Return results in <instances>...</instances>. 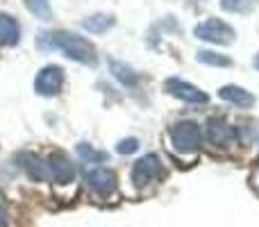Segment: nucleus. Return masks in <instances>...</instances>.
I'll use <instances>...</instances> for the list:
<instances>
[{
    "label": "nucleus",
    "mask_w": 259,
    "mask_h": 227,
    "mask_svg": "<svg viewBox=\"0 0 259 227\" xmlns=\"http://www.w3.org/2000/svg\"><path fill=\"white\" fill-rule=\"evenodd\" d=\"M25 7L36 18H41V21H50L53 18V7H50L48 0H25Z\"/></svg>",
    "instance_id": "f3484780"
},
{
    "label": "nucleus",
    "mask_w": 259,
    "mask_h": 227,
    "mask_svg": "<svg viewBox=\"0 0 259 227\" xmlns=\"http://www.w3.org/2000/svg\"><path fill=\"white\" fill-rule=\"evenodd\" d=\"M193 34H196L200 41H209V43H216V46H228L234 41L237 32H234V27L228 25L225 21H221V18H216V16H209V18L198 23Z\"/></svg>",
    "instance_id": "7ed1b4c3"
},
{
    "label": "nucleus",
    "mask_w": 259,
    "mask_h": 227,
    "mask_svg": "<svg viewBox=\"0 0 259 227\" xmlns=\"http://www.w3.org/2000/svg\"><path fill=\"white\" fill-rule=\"evenodd\" d=\"M114 25H116V16L114 14H91V16H87L82 21V27L87 32H91V34H103V32L112 30Z\"/></svg>",
    "instance_id": "4468645a"
},
{
    "label": "nucleus",
    "mask_w": 259,
    "mask_h": 227,
    "mask_svg": "<svg viewBox=\"0 0 259 227\" xmlns=\"http://www.w3.org/2000/svg\"><path fill=\"white\" fill-rule=\"evenodd\" d=\"M77 155L82 157L84 161H107L109 159V155L107 152H103V150H94V148L89 146V143H77Z\"/></svg>",
    "instance_id": "a211bd4d"
},
{
    "label": "nucleus",
    "mask_w": 259,
    "mask_h": 227,
    "mask_svg": "<svg viewBox=\"0 0 259 227\" xmlns=\"http://www.w3.org/2000/svg\"><path fill=\"white\" fill-rule=\"evenodd\" d=\"M196 59L205 66H216V68H230L232 66V59L228 55H221V53H214V50H198Z\"/></svg>",
    "instance_id": "2eb2a0df"
},
{
    "label": "nucleus",
    "mask_w": 259,
    "mask_h": 227,
    "mask_svg": "<svg viewBox=\"0 0 259 227\" xmlns=\"http://www.w3.org/2000/svg\"><path fill=\"white\" fill-rule=\"evenodd\" d=\"M18 161H21L23 170L27 173V177L34 179V182H44L48 175V164H46L44 157L34 155V152H21L18 155Z\"/></svg>",
    "instance_id": "9d476101"
},
{
    "label": "nucleus",
    "mask_w": 259,
    "mask_h": 227,
    "mask_svg": "<svg viewBox=\"0 0 259 227\" xmlns=\"http://www.w3.org/2000/svg\"><path fill=\"white\" fill-rule=\"evenodd\" d=\"M87 184H89L91 191L98 193L100 198H107L116 191L118 177H116V173L109 168H94V170H89V175H87Z\"/></svg>",
    "instance_id": "6e6552de"
},
{
    "label": "nucleus",
    "mask_w": 259,
    "mask_h": 227,
    "mask_svg": "<svg viewBox=\"0 0 259 227\" xmlns=\"http://www.w3.org/2000/svg\"><path fill=\"white\" fill-rule=\"evenodd\" d=\"M64 86V71L59 66H44L36 73L34 91L41 98H55Z\"/></svg>",
    "instance_id": "423d86ee"
},
{
    "label": "nucleus",
    "mask_w": 259,
    "mask_h": 227,
    "mask_svg": "<svg viewBox=\"0 0 259 227\" xmlns=\"http://www.w3.org/2000/svg\"><path fill=\"white\" fill-rule=\"evenodd\" d=\"M252 64H255V68L259 71V53H257V57H255V62H252Z\"/></svg>",
    "instance_id": "412c9836"
},
{
    "label": "nucleus",
    "mask_w": 259,
    "mask_h": 227,
    "mask_svg": "<svg viewBox=\"0 0 259 227\" xmlns=\"http://www.w3.org/2000/svg\"><path fill=\"white\" fill-rule=\"evenodd\" d=\"M257 7V0H221V9L230 14H248Z\"/></svg>",
    "instance_id": "dca6fc26"
},
{
    "label": "nucleus",
    "mask_w": 259,
    "mask_h": 227,
    "mask_svg": "<svg viewBox=\"0 0 259 227\" xmlns=\"http://www.w3.org/2000/svg\"><path fill=\"white\" fill-rule=\"evenodd\" d=\"M9 223V216H7V209H5V205L0 202V227H7Z\"/></svg>",
    "instance_id": "aec40b11"
},
{
    "label": "nucleus",
    "mask_w": 259,
    "mask_h": 227,
    "mask_svg": "<svg viewBox=\"0 0 259 227\" xmlns=\"http://www.w3.org/2000/svg\"><path fill=\"white\" fill-rule=\"evenodd\" d=\"M164 89H166V94H170L173 98L182 100V103H189V105L209 103V96H207L205 91L198 89V86L191 84V82L180 80V77H168V80L164 82Z\"/></svg>",
    "instance_id": "39448f33"
},
{
    "label": "nucleus",
    "mask_w": 259,
    "mask_h": 227,
    "mask_svg": "<svg viewBox=\"0 0 259 227\" xmlns=\"http://www.w3.org/2000/svg\"><path fill=\"white\" fill-rule=\"evenodd\" d=\"M109 71H112V75L116 77L123 86H127V89L139 86V75H137V71H134L130 64L118 62V59H109Z\"/></svg>",
    "instance_id": "ddd939ff"
},
{
    "label": "nucleus",
    "mask_w": 259,
    "mask_h": 227,
    "mask_svg": "<svg viewBox=\"0 0 259 227\" xmlns=\"http://www.w3.org/2000/svg\"><path fill=\"white\" fill-rule=\"evenodd\" d=\"M46 164H48V175L55 184L73 182V177H75V166H73V161L68 159L62 150L50 152L48 159H46Z\"/></svg>",
    "instance_id": "0eeeda50"
},
{
    "label": "nucleus",
    "mask_w": 259,
    "mask_h": 227,
    "mask_svg": "<svg viewBox=\"0 0 259 227\" xmlns=\"http://www.w3.org/2000/svg\"><path fill=\"white\" fill-rule=\"evenodd\" d=\"M139 150V139L134 137H127V139H121L116 143V152L118 155H134Z\"/></svg>",
    "instance_id": "6ab92c4d"
},
{
    "label": "nucleus",
    "mask_w": 259,
    "mask_h": 227,
    "mask_svg": "<svg viewBox=\"0 0 259 227\" xmlns=\"http://www.w3.org/2000/svg\"><path fill=\"white\" fill-rule=\"evenodd\" d=\"M168 139L173 150L182 152V155H191V152L200 150L202 146V132L198 123L193 120H180L168 129Z\"/></svg>",
    "instance_id": "f03ea898"
},
{
    "label": "nucleus",
    "mask_w": 259,
    "mask_h": 227,
    "mask_svg": "<svg viewBox=\"0 0 259 227\" xmlns=\"http://www.w3.org/2000/svg\"><path fill=\"white\" fill-rule=\"evenodd\" d=\"M164 175V164H161L159 155L150 152V155H143L141 159H137V164L132 166V182L137 189H143L148 184H152L157 177Z\"/></svg>",
    "instance_id": "20e7f679"
},
{
    "label": "nucleus",
    "mask_w": 259,
    "mask_h": 227,
    "mask_svg": "<svg viewBox=\"0 0 259 227\" xmlns=\"http://www.w3.org/2000/svg\"><path fill=\"white\" fill-rule=\"evenodd\" d=\"M219 98L225 100V103L234 105V107H241V109H250L255 105V96L250 91H246L243 86L237 84H225L219 89Z\"/></svg>",
    "instance_id": "9b49d317"
},
{
    "label": "nucleus",
    "mask_w": 259,
    "mask_h": 227,
    "mask_svg": "<svg viewBox=\"0 0 259 227\" xmlns=\"http://www.w3.org/2000/svg\"><path fill=\"white\" fill-rule=\"evenodd\" d=\"M207 139H209L214 146L228 148L230 143H234L237 134H234V127H230V125H228V120L216 116V118L207 120Z\"/></svg>",
    "instance_id": "1a4fd4ad"
},
{
    "label": "nucleus",
    "mask_w": 259,
    "mask_h": 227,
    "mask_svg": "<svg viewBox=\"0 0 259 227\" xmlns=\"http://www.w3.org/2000/svg\"><path fill=\"white\" fill-rule=\"evenodd\" d=\"M36 48L41 53H50V50H62L68 59L84 66H98V50L89 39L75 34V32H39L36 34Z\"/></svg>",
    "instance_id": "f257e3e1"
},
{
    "label": "nucleus",
    "mask_w": 259,
    "mask_h": 227,
    "mask_svg": "<svg viewBox=\"0 0 259 227\" xmlns=\"http://www.w3.org/2000/svg\"><path fill=\"white\" fill-rule=\"evenodd\" d=\"M21 41V25L14 16L0 12V46L3 48H14Z\"/></svg>",
    "instance_id": "f8f14e48"
}]
</instances>
